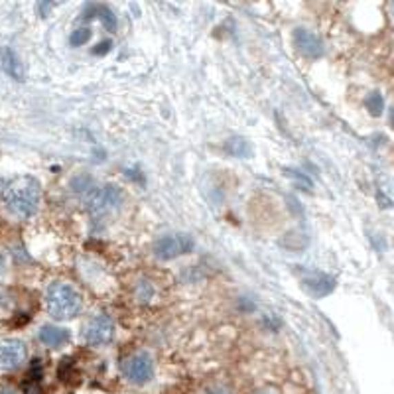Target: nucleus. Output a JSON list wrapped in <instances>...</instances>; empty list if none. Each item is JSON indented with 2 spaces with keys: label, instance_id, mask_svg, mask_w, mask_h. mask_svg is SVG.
Instances as JSON below:
<instances>
[{
  "label": "nucleus",
  "instance_id": "f257e3e1",
  "mask_svg": "<svg viewBox=\"0 0 394 394\" xmlns=\"http://www.w3.org/2000/svg\"><path fill=\"white\" fill-rule=\"evenodd\" d=\"M0 199L14 217L30 219L38 213L41 204V188L38 179L30 176L14 177L0 190Z\"/></svg>",
  "mask_w": 394,
  "mask_h": 394
},
{
  "label": "nucleus",
  "instance_id": "f03ea898",
  "mask_svg": "<svg viewBox=\"0 0 394 394\" xmlns=\"http://www.w3.org/2000/svg\"><path fill=\"white\" fill-rule=\"evenodd\" d=\"M81 306V292L68 282H55L46 290V310L55 319H69L77 315Z\"/></svg>",
  "mask_w": 394,
  "mask_h": 394
},
{
  "label": "nucleus",
  "instance_id": "7ed1b4c3",
  "mask_svg": "<svg viewBox=\"0 0 394 394\" xmlns=\"http://www.w3.org/2000/svg\"><path fill=\"white\" fill-rule=\"evenodd\" d=\"M115 337V324L107 313L93 315L85 326H83V339L91 347H103L109 345Z\"/></svg>",
  "mask_w": 394,
  "mask_h": 394
},
{
  "label": "nucleus",
  "instance_id": "20e7f679",
  "mask_svg": "<svg viewBox=\"0 0 394 394\" xmlns=\"http://www.w3.org/2000/svg\"><path fill=\"white\" fill-rule=\"evenodd\" d=\"M193 250V239L190 235H166L154 243V255L160 260H174L177 257H184Z\"/></svg>",
  "mask_w": 394,
  "mask_h": 394
},
{
  "label": "nucleus",
  "instance_id": "39448f33",
  "mask_svg": "<svg viewBox=\"0 0 394 394\" xmlns=\"http://www.w3.org/2000/svg\"><path fill=\"white\" fill-rule=\"evenodd\" d=\"M123 373L126 381L132 384H146L154 377V361L148 353L140 351V353L130 355L123 365Z\"/></svg>",
  "mask_w": 394,
  "mask_h": 394
},
{
  "label": "nucleus",
  "instance_id": "423d86ee",
  "mask_svg": "<svg viewBox=\"0 0 394 394\" xmlns=\"http://www.w3.org/2000/svg\"><path fill=\"white\" fill-rule=\"evenodd\" d=\"M28 359L26 343L18 337H2L0 339V371H16Z\"/></svg>",
  "mask_w": 394,
  "mask_h": 394
},
{
  "label": "nucleus",
  "instance_id": "0eeeda50",
  "mask_svg": "<svg viewBox=\"0 0 394 394\" xmlns=\"http://www.w3.org/2000/svg\"><path fill=\"white\" fill-rule=\"evenodd\" d=\"M123 201V193L119 188L115 186H105V188H97L91 191L87 204L89 209L97 213V215H103V213H109L115 207H119Z\"/></svg>",
  "mask_w": 394,
  "mask_h": 394
},
{
  "label": "nucleus",
  "instance_id": "6e6552de",
  "mask_svg": "<svg viewBox=\"0 0 394 394\" xmlns=\"http://www.w3.org/2000/svg\"><path fill=\"white\" fill-rule=\"evenodd\" d=\"M294 46L298 48L299 54L308 55V57H322L326 52L322 38L310 30H304V28L294 30Z\"/></svg>",
  "mask_w": 394,
  "mask_h": 394
},
{
  "label": "nucleus",
  "instance_id": "1a4fd4ad",
  "mask_svg": "<svg viewBox=\"0 0 394 394\" xmlns=\"http://www.w3.org/2000/svg\"><path fill=\"white\" fill-rule=\"evenodd\" d=\"M38 339L41 345H46L50 349H59L69 341V331L57 326H41L38 331Z\"/></svg>",
  "mask_w": 394,
  "mask_h": 394
},
{
  "label": "nucleus",
  "instance_id": "9d476101",
  "mask_svg": "<svg viewBox=\"0 0 394 394\" xmlns=\"http://www.w3.org/2000/svg\"><path fill=\"white\" fill-rule=\"evenodd\" d=\"M0 63H2V69L16 79V81H22L24 79V68L18 59V55L14 52L12 48H2L0 52Z\"/></svg>",
  "mask_w": 394,
  "mask_h": 394
},
{
  "label": "nucleus",
  "instance_id": "9b49d317",
  "mask_svg": "<svg viewBox=\"0 0 394 394\" xmlns=\"http://www.w3.org/2000/svg\"><path fill=\"white\" fill-rule=\"evenodd\" d=\"M93 16L99 18L109 30L117 28V18H115V14H112L109 6H105V4H89L85 8V18H93Z\"/></svg>",
  "mask_w": 394,
  "mask_h": 394
},
{
  "label": "nucleus",
  "instance_id": "f8f14e48",
  "mask_svg": "<svg viewBox=\"0 0 394 394\" xmlns=\"http://www.w3.org/2000/svg\"><path fill=\"white\" fill-rule=\"evenodd\" d=\"M304 284L308 286L315 296H326V294H329V292L335 288V282H333L329 276H326V274H319V276L306 278V280H304Z\"/></svg>",
  "mask_w": 394,
  "mask_h": 394
},
{
  "label": "nucleus",
  "instance_id": "ddd939ff",
  "mask_svg": "<svg viewBox=\"0 0 394 394\" xmlns=\"http://www.w3.org/2000/svg\"><path fill=\"white\" fill-rule=\"evenodd\" d=\"M365 107H367L368 112H371L373 117H379V115H382L384 101H382L381 93H371V95L365 99Z\"/></svg>",
  "mask_w": 394,
  "mask_h": 394
},
{
  "label": "nucleus",
  "instance_id": "4468645a",
  "mask_svg": "<svg viewBox=\"0 0 394 394\" xmlns=\"http://www.w3.org/2000/svg\"><path fill=\"white\" fill-rule=\"evenodd\" d=\"M136 299L138 302H150V299L154 298V288L150 282L146 280H140L138 284H136Z\"/></svg>",
  "mask_w": 394,
  "mask_h": 394
},
{
  "label": "nucleus",
  "instance_id": "2eb2a0df",
  "mask_svg": "<svg viewBox=\"0 0 394 394\" xmlns=\"http://www.w3.org/2000/svg\"><path fill=\"white\" fill-rule=\"evenodd\" d=\"M91 38V30L89 28H77L73 34H71V46H83V43H87Z\"/></svg>",
  "mask_w": 394,
  "mask_h": 394
},
{
  "label": "nucleus",
  "instance_id": "dca6fc26",
  "mask_svg": "<svg viewBox=\"0 0 394 394\" xmlns=\"http://www.w3.org/2000/svg\"><path fill=\"white\" fill-rule=\"evenodd\" d=\"M109 46H110V41H103V43H99V46H97L99 50H95V54H105V52L109 50Z\"/></svg>",
  "mask_w": 394,
  "mask_h": 394
},
{
  "label": "nucleus",
  "instance_id": "f3484780",
  "mask_svg": "<svg viewBox=\"0 0 394 394\" xmlns=\"http://www.w3.org/2000/svg\"><path fill=\"white\" fill-rule=\"evenodd\" d=\"M0 394H18V391H14L12 386H2V388H0Z\"/></svg>",
  "mask_w": 394,
  "mask_h": 394
},
{
  "label": "nucleus",
  "instance_id": "a211bd4d",
  "mask_svg": "<svg viewBox=\"0 0 394 394\" xmlns=\"http://www.w3.org/2000/svg\"><path fill=\"white\" fill-rule=\"evenodd\" d=\"M4 268H6V260H4V257L0 255V274L4 272Z\"/></svg>",
  "mask_w": 394,
  "mask_h": 394
}]
</instances>
